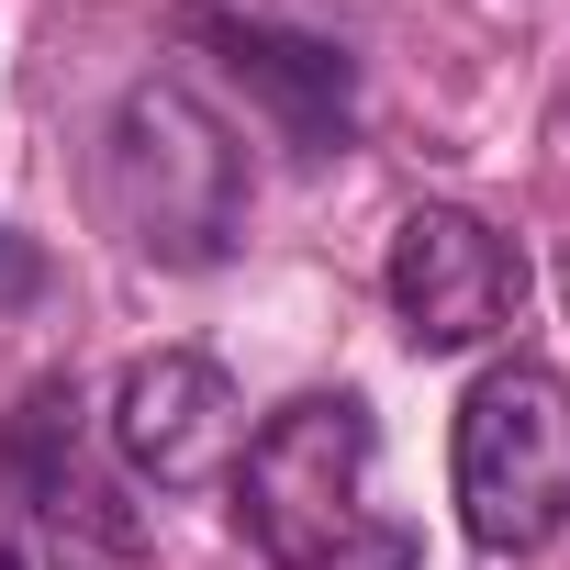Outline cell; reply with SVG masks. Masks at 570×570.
<instances>
[{
    "label": "cell",
    "instance_id": "1",
    "mask_svg": "<svg viewBox=\"0 0 570 570\" xmlns=\"http://www.w3.org/2000/svg\"><path fill=\"white\" fill-rule=\"evenodd\" d=\"M381 425L358 392H303L235 448V525L268 570H414V525L370 503Z\"/></svg>",
    "mask_w": 570,
    "mask_h": 570
},
{
    "label": "cell",
    "instance_id": "2",
    "mask_svg": "<svg viewBox=\"0 0 570 570\" xmlns=\"http://www.w3.org/2000/svg\"><path fill=\"white\" fill-rule=\"evenodd\" d=\"M101 202L135 257L224 268L246 235V146L190 79H135L101 124Z\"/></svg>",
    "mask_w": 570,
    "mask_h": 570
},
{
    "label": "cell",
    "instance_id": "3",
    "mask_svg": "<svg viewBox=\"0 0 570 570\" xmlns=\"http://www.w3.org/2000/svg\"><path fill=\"white\" fill-rule=\"evenodd\" d=\"M459 525L481 559H525L570 525V381L537 358H492L459 403Z\"/></svg>",
    "mask_w": 570,
    "mask_h": 570
},
{
    "label": "cell",
    "instance_id": "4",
    "mask_svg": "<svg viewBox=\"0 0 570 570\" xmlns=\"http://www.w3.org/2000/svg\"><path fill=\"white\" fill-rule=\"evenodd\" d=\"M392 314H403V336L414 347H481L514 303H525V257L481 224V213H459V202H425V213H403L392 224Z\"/></svg>",
    "mask_w": 570,
    "mask_h": 570
},
{
    "label": "cell",
    "instance_id": "5",
    "mask_svg": "<svg viewBox=\"0 0 570 570\" xmlns=\"http://www.w3.org/2000/svg\"><path fill=\"white\" fill-rule=\"evenodd\" d=\"M112 448H124V470L157 481V492H213V481H235L246 403H235L224 358H202V347L135 358L124 392H112Z\"/></svg>",
    "mask_w": 570,
    "mask_h": 570
},
{
    "label": "cell",
    "instance_id": "6",
    "mask_svg": "<svg viewBox=\"0 0 570 570\" xmlns=\"http://www.w3.org/2000/svg\"><path fill=\"white\" fill-rule=\"evenodd\" d=\"M190 35L279 112V135L292 146H347V124H358V57L347 46H325V35H292V23H246V12H190Z\"/></svg>",
    "mask_w": 570,
    "mask_h": 570
},
{
    "label": "cell",
    "instance_id": "7",
    "mask_svg": "<svg viewBox=\"0 0 570 570\" xmlns=\"http://www.w3.org/2000/svg\"><path fill=\"white\" fill-rule=\"evenodd\" d=\"M0 481H12L57 537H101V548H135V514H112V492L90 481V403L79 381H35L12 403V425H0Z\"/></svg>",
    "mask_w": 570,
    "mask_h": 570
},
{
    "label": "cell",
    "instance_id": "8",
    "mask_svg": "<svg viewBox=\"0 0 570 570\" xmlns=\"http://www.w3.org/2000/svg\"><path fill=\"white\" fill-rule=\"evenodd\" d=\"M12 303H35V246L0 224V314H12Z\"/></svg>",
    "mask_w": 570,
    "mask_h": 570
},
{
    "label": "cell",
    "instance_id": "9",
    "mask_svg": "<svg viewBox=\"0 0 570 570\" xmlns=\"http://www.w3.org/2000/svg\"><path fill=\"white\" fill-rule=\"evenodd\" d=\"M0 570H23V548H12V537H0Z\"/></svg>",
    "mask_w": 570,
    "mask_h": 570
}]
</instances>
